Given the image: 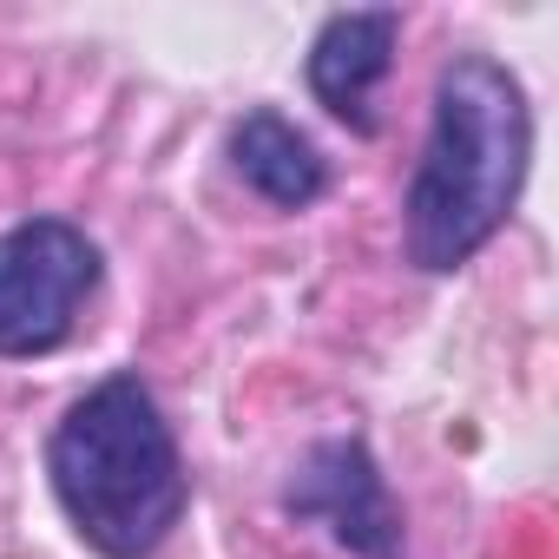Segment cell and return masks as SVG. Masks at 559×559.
I'll list each match as a JSON object with an SVG mask.
<instances>
[{
    "label": "cell",
    "instance_id": "2",
    "mask_svg": "<svg viewBox=\"0 0 559 559\" xmlns=\"http://www.w3.org/2000/svg\"><path fill=\"white\" fill-rule=\"evenodd\" d=\"M47 480L67 526L99 559H152L191 507L178 435L139 369L93 382L60 415L47 441Z\"/></svg>",
    "mask_w": 559,
    "mask_h": 559
},
{
    "label": "cell",
    "instance_id": "1",
    "mask_svg": "<svg viewBox=\"0 0 559 559\" xmlns=\"http://www.w3.org/2000/svg\"><path fill=\"white\" fill-rule=\"evenodd\" d=\"M533 158V106L493 53H454L435 73L428 139L402 198V250L415 270L448 276L474 263L520 204Z\"/></svg>",
    "mask_w": 559,
    "mask_h": 559
},
{
    "label": "cell",
    "instance_id": "4",
    "mask_svg": "<svg viewBox=\"0 0 559 559\" xmlns=\"http://www.w3.org/2000/svg\"><path fill=\"white\" fill-rule=\"evenodd\" d=\"M284 513L323 526L356 559H402V513L362 435H323L284 480Z\"/></svg>",
    "mask_w": 559,
    "mask_h": 559
},
{
    "label": "cell",
    "instance_id": "6",
    "mask_svg": "<svg viewBox=\"0 0 559 559\" xmlns=\"http://www.w3.org/2000/svg\"><path fill=\"white\" fill-rule=\"evenodd\" d=\"M224 158H230V171H237L263 204H276V211H310V204L330 191V158L317 152V139L297 132L284 112H270V106H257V112H243V119L230 126Z\"/></svg>",
    "mask_w": 559,
    "mask_h": 559
},
{
    "label": "cell",
    "instance_id": "5",
    "mask_svg": "<svg viewBox=\"0 0 559 559\" xmlns=\"http://www.w3.org/2000/svg\"><path fill=\"white\" fill-rule=\"evenodd\" d=\"M395 47H402V14L395 8H349V14H330L310 40V93L317 106L349 126L356 139H376L382 132V112H376V93L382 80L395 73Z\"/></svg>",
    "mask_w": 559,
    "mask_h": 559
},
{
    "label": "cell",
    "instance_id": "3",
    "mask_svg": "<svg viewBox=\"0 0 559 559\" xmlns=\"http://www.w3.org/2000/svg\"><path fill=\"white\" fill-rule=\"evenodd\" d=\"M99 243L67 217L0 230V362L53 356L99 290Z\"/></svg>",
    "mask_w": 559,
    "mask_h": 559
}]
</instances>
